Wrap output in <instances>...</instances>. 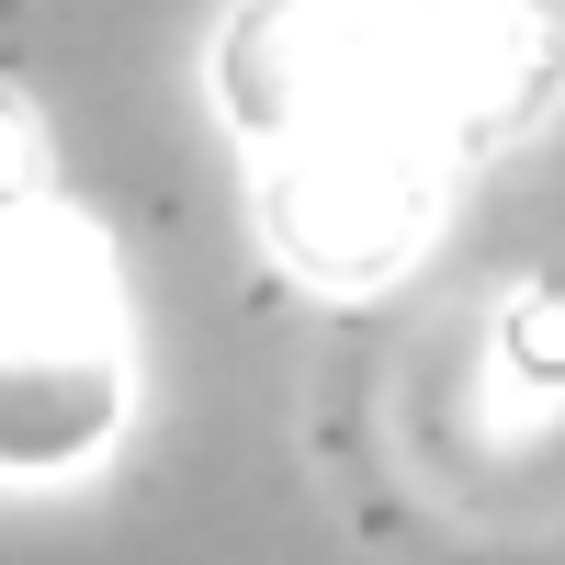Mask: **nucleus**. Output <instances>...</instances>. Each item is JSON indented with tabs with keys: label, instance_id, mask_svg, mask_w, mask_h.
<instances>
[{
	"label": "nucleus",
	"instance_id": "1",
	"mask_svg": "<svg viewBox=\"0 0 565 565\" xmlns=\"http://www.w3.org/2000/svg\"><path fill=\"white\" fill-rule=\"evenodd\" d=\"M125 418V306L90 226L0 215V476H68Z\"/></svg>",
	"mask_w": 565,
	"mask_h": 565
},
{
	"label": "nucleus",
	"instance_id": "2",
	"mask_svg": "<svg viewBox=\"0 0 565 565\" xmlns=\"http://www.w3.org/2000/svg\"><path fill=\"white\" fill-rule=\"evenodd\" d=\"M23 181H34V114L12 103V90H0V215L23 204Z\"/></svg>",
	"mask_w": 565,
	"mask_h": 565
}]
</instances>
